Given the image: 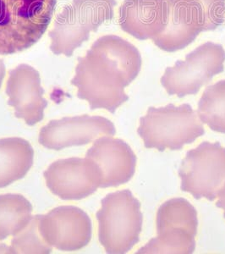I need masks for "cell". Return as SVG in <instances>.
<instances>
[{
  "instance_id": "6da1fadb",
  "label": "cell",
  "mask_w": 225,
  "mask_h": 254,
  "mask_svg": "<svg viewBox=\"0 0 225 254\" xmlns=\"http://www.w3.org/2000/svg\"><path fill=\"white\" fill-rule=\"evenodd\" d=\"M141 68L142 56L136 47L118 36L107 35L78 59L71 84L91 110L104 109L113 114L129 99L124 88L137 77Z\"/></svg>"
},
{
  "instance_id": "7a4b0ae2",
  "label": "cell",
  "mask_w": 225,
  "mask_h": 254,
  "mask_svg": "<svg viewBox=\"0 0 225 254\" xmlns=\"http://www.w3.org/2000/svg\"><path fill=\"white\" fill-rule=\"evenodd\" d=\"M57 0H0V55L33 46L46 32Z\"/></svg>"
},
{
  "instance_id": "3957f363",
  "label": "cell",
  "mask_w": 225,
  "mask_h": 254,
  "mask_svg": "<svg viewBox=\"0 0 225 254\" xmlns=\"http://www.w3.org/2000/svg\"><path fill=\"white\" fill-rule=\"evenodd\" d=\"M138 134L147 148L180 150L204 135L198 116L189 104L150 107L140 120Z\"/></svg>"
},
{
  "instance_id": "277c9868",
  "label": "cell",
  "mask_w": 225,
  "mask_h": 254,
  "mask_svg": "<svg viewBox=\"0 0 225 254\" xmlns=\"http://www.w3.org/2000/svg\"><path fill=\"white\" fill-rule=\"evenodd\" d=\"M98 237L107 254H126L138 243L142 232L141 202L129 190L109 194L97 213Z\"/></svg>"
},
{
  "instance_id": "5b68a950",
  "label": "cell",
  "mask_w": 225,
  "mask_h": 254,
  "mask_svg": "<svg viewBox=\"0 0 225 254\" xmlns=\"http://www.w3.org/2000/svg\"><path fill=\"white\" fill-rule=\"evenodd\" d=\"M115 0H73L57 15L49 32L50 49L55 55L70 57L88 41L91 32L113 18Z\"/></svg>"
},
{
  "instance_id": "8992f818",
  "label": "cell",
  "mask_w": 225,
  "mask_h": 254,
  "mask_svg": "<svg viewBox=\"0 0 225 254\" xmlns=\"http://www.w3.org/2000/svg\"><path fill=\"white\" fill-rule=\"evenodd\" d=\"M197 226L196 208L187 200H169L158 210V236L136 254H193Z\"/></svg>"
},
{
  "instance_id": "52a82bcc",
  "label": "cell",
  "mask_w": 225,
  "mask_h": 254,
  "mask_svg": "<svg viewBox=\"0 0 225 254\" xmlns=\"http://www.w3.org/2000/svg\"><path fill=\"white\" fill-rule=\"evenodd\" d=\"M179 176L183 191L196 199L214 201L225 188V147L202 142L182 160Z\"/></svg>"
},
{
  "instance_id": "ba28073f",
  "label": "cell",
  "mask_w": 225,
  "mask_h": 254,
  "mask_svg": "<svg viewBox=\"0 0 225 254\" xmlns=\"http://www.w3.org/2000/svg\"><path fill=\"white\" fill-rule=\"evenodd\" d=\"M225 51L221 44L208 42L168 67L161 83L169 95H195L214 76L224 71Z\"/></svg>"
},
{
  "instance_id": "9c48e42d",
  "label": "cell",
  "mask_w": 225,
  "mask_h": 254,
  "mask_svg": "<svg viewBox=\"0 0 225 254\" xmlns=\"http://www.w3.org/2000/svg\"><path fill=\"white\" fill-rule=\"evenodd\" d=\"M39 230L49 245L64 252L83 249L93 233L89 216L74 206H60L49 214L39 215Z\"/></svg>"
},
{
  "instance_id": "30bf717a",
  "label": "cell",
  "mask_w": 225,
  "mask_h": 254,
  "mask_svg": "<svg viewBox=\"0 0 225 254\" xmlns=\"http://www.w3.org/2000/svg\"><path fill=\"white\" fill-rule=\"evenodd\" d=\"M47 187L63 200H81L101 186V174L91 159L70 158L53 163L44 172Z\"/></svg>"
},
{
  "instance_id": "8fae6325",
  "label": "cell",
  "mask_w": 225,
  "mask_h": 254,
  "mask_svg": "<svg viewBox=\"0 0 225 254\" xmlns=\"http://www.w3.org/2000/svg\"><path fill=\"white\" fill-rule=\"evenodd\" d=\"M115 127L101 116H81L51 121L42 128L39 142L48 149L61 150L65 147L88 144L104 135H115Z\"/></svg>"
},
{
  "instance_id": "7c38bea8",
  "label": "cell",
  "mask_w": 225,
  "mask_h": 254,
  "mask_svg": "<svg viewBox=\"0 0 225 254\" xmlns=\"http://www.w3.org/2000/svg\"><path fill=\"white\" fill-rule=\"evenodd\" d=\"M167 26L153 41L166 52L185 49L202 32H208L205 16L198 0H166Z\"/></svg>"
},
{
  "instance_id": "4fadbf2b",
  "label": "cell",
  "mask_w": 225,
  "mask_h": 254,
  "mask_svg": "<svg viewBox=\"0 0 225 254\" xmlns=\"http://www.w3.org/2000/svg\"><path fill=\"white\" fill-rule=\"evenodd\" d=\"M5 92L9 96L8 104L14 108L17 118L24 120L28 126L44 120L48 102L44 98L40 74L35 68L22 64L10 69Z\"/></svg>"
},
{
  "instance_id": "5bb4252c",
  "label": "cell",
  "mask_w": 225,
  "mask_h": 254,
  "mask_svg": "<svg viewBox=\"0 0 225 254\" xmlns=\"http://www.w3.org/2000/svg\"><path fill=\"white\" fill-rule=\"evenodd\" d=\"M86 158L98 166L101 174L102 188L125 184L136 171V155L130 146L120 139L99 137L87 151Z\"/></svg>"
},
{
  "instance_id": "9a60e30c",
  "label": "cell",
  "mask_w": 225,
  "mask_h": 254,
  "mask_svg": "<svg viewBox=\"0 0 225 254\" xmlns=\"http://www.w3.org/2000/svg\"><path fill=\"white\" fill-rule=\"evenodd\" d=\"M118 14V24L124 32L139 40H153L167 26V1L124 0Z\"/></svg>"
},
{
  "instance_id": "2e32d148",
  "label": "cell",
  "mask_w": 225,
  "mask_h": 254,
  "mask_svg": "<svg viewBox=\"0 0 225 254\" xmlns=\"http://www.w3.org/2000/svg\"><path fill=\"white\" fill-rule=\"evenodd\" d=\"M33 158V148L25 139H0V188L25 177L32 168Z\"/></svg>"
},
{
  "instance_id": "e0dca14e",
  "label": "cell",
  "mask_w": 225,
  "mask_h": 254,
  "mask_svg": "<svg viewBox=\"0 0 225 254\" xmlns=\"http://www.w3.org/2000/svg\"><path fill=\"white\" fill-rule=\"evenodd\" d=\"M31 202L19 194L0 195V241L15 237L32 220Z\"/></svg>"
},
{
  "instance_id": "ac0fdd59",
  "label": "cell",
  "mask_w": 225,
  "mask_h": 254,
  "mask_svg": "<svg viewBox=\"0 0 225 254\" xmlns=\"http://www.w3.org/2000/svg\"><path fill=\"white\" fill-rule=\"evenodd\" d=\"M198 115L210 129L225 134V80L205 90L198 104Z\"/></svg>"
},
{
  "instance_id": "d6986e66",
  "label": "cell",
  "mask_w": 225,
  "mask_h": 254,
  "mask_svg": "<svg viewBox=\"0 0 225 254\" xmlns=\"http://www.w3.org/2000/svg\"><path fill=\"white\" fill-rule=\"evenodd\" d=\"M53 248L44 241L39 230V215L15 236L9 247L10 254H50Z\"/></svg>"
},
{
  "instance_id": "ffe728a7",
  "label": "cell",
  "mask_w": 225,
  "mask_h": 254,
  "mask_svg": "<svg viewBox=\"0 0 225 254\" xmlns=\"http://www.w3.org/2000/svg\"><path fill=\"white\" fill-rule=\"evenodd\" d=\"M205 16L207 29L214 31L225 20V0H198Z\"/></svg>"
},
{
  "instance_id": "44dd1931",
  "label": "cell",
  "mask_w": 225,
  "mask_h": 254,
  "mask_svg": "<svg viewBox=\"0 0 225 254\" xmlns=\"http://www.w3.org/2000/svg\"><path fill=\"white\" fill-rule=\"evenodd\" d=\"M219 196H220V199L217 202L216 206L219 208H222L224 210V216L225 218V188Z\"/></svg>"
},
{
  "instance_id": "7402d4cb",
  "label": "cell",
  "mask_w": 225,
  "mask_h": 254,
  "mask_svg": "<svg viewBox=\"0 0 225 254\" xmlns=\"http://www.w3.org/2000/svg\"><path fill=\"white\" fill-rule=\"evenodd\" d=\"M5 65H4L3 61L0 59V87H1L2 83H3V79H4V76H5Z\"/></svg>"
},
{
  "instance_id": "603a6c76",
  "label": "cell",
  "mask_w": 225,
  "mask_h": 254,
  "mask_svg": "<svg viewBox=\"0 0 225 254\" xmlns=\"http://www.w3.org/2000/svg\"><path fill=\"white\" fill-rule=\"evenodd\" d=\"M0 254H10L9 247H7L3 244H0Z\"/></svg>"
}]
</instances>
